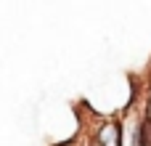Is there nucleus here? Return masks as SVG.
I'll return each mask as SVG.
<instances>
[{"mask_svg": "<svg viewBox=\"0 0 151 146\" xmlns=\"http://www.w3.org/2000/svg\"><path fill=\"white\" fill-rule=\"evenodd\" d=\"M77 146H93V144H90V138H82V141H80Z\"/></svg>", "mask_w": 151, "mask_h": 146, "instance_id": "2", "label": "nucleus"}, {"mask_svg": "<svg viewBox=\"0 0 151 146\" xmlns=\"http://www.w3.org/2000/svg\"><path fill=\"white\" fill-rule=\"evenodd\" d=\"M88 138L93 146H125L122 120L117 117H96L88 128Z\"/></svg>", "mask_w": 151, "mask_h": 146, "instance_id": "1", "label": "nucleus"}]
</instances>
